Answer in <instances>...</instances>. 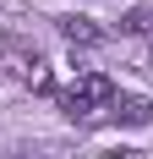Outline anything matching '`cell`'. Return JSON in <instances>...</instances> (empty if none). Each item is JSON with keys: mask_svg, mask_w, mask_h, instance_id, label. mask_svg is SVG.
Instances as JSON below:
<instances>
[{"mask_svg": "<svg viewBox=\"0 0 153 159\" xmlns=\"http://www.w3.org/2000/svg\"><path fill=\"white\" fill-rule=\"evenodd\" d=\"M55 28H60V39L71 49H93V44H104V28L98 22H88V16H55Z\"/></svg>", "mask_w": 153, "mask_h": 159, "instance_id": "6da1fadb", "label": "cell"}, {"mask_svg": "<svg viewBox=\"0 0 153 159\" xmlns=\"http://www.w3.org/2000/svg\"><path fill=\"white\" fill-rule=\"evenodd\" d=\"M71 88H76L82 99H88L93 110H109V104H115V82H109L104 71H82V77H76Z\"/></svg>", "mask_w": 153, "mask_h": 159, "instance_id": "7a4b0ae2", "label": "cell"}, {"mask_svg": "<svg viewBox=\"0 0 153 159\" xmlns=\"http://www.w3.org/2000/svg\"><path fill=\"white\" fill-rule=\"evenodd\" d=\"M109 115H115L120 126H148V121H153V104H148V99H137V93H115Z\"/></svg>", "mask_w": 153, "mask_h": 159, "instance_id": "3957f363", "label": "cell"}, {"mask_svg": "<svg viewBox=\"0 0 153 159\" xmlns=\"http://www.w3.org/2000/svg\"><path fill=\"white\" fill-rule=\"evenodd\" d=\"M120 33H126V39H153V6L126 11V16H120Z\"/></svg>", "mask_w": 153, "mask_h": 159, "instance_id": "277c9868", "label": "cell"}, {"mask_svg": "<svg viewBox=\"0 0 153 159\" xmlns=\"http://www.w3.org/2000/svg\"><path fill=\"white\" fill-rule=\"evenodd\" d=\"M16 77L28 82L33 93H49V66L38 61V55H33V61H16Z\"/></svg>", "mask_w": 153, "mask_h": 159, "instance_id": "5b68a950", "label": "cell"}, {"mask_svg": "<svg viewBox=\"0 0 153 159\" xmlns=\"http://www.w3.org/2000/svg\"><path fill=\"white\" fill-rule=\"evenodd\" d=\"M11 159H28V154H11Z\"/></svg>", "mask_w": 153, "mask_h": 159, "instance_id": "8992f818", "label": "cell"}, {"mask_svg": "<svg viewBox=\"0 0 153 159\" xmlns=\"http://www.w3.org/2000/svg\"><path fill=\"white\" fill-rule=\"evenodd\" d=\"M148 66H153V61H148Z\"/></svg>", "mask_w": 153, "mask_h": 159, "instance_id": "52a82bcc", "label": "cell"}]
</instances>
